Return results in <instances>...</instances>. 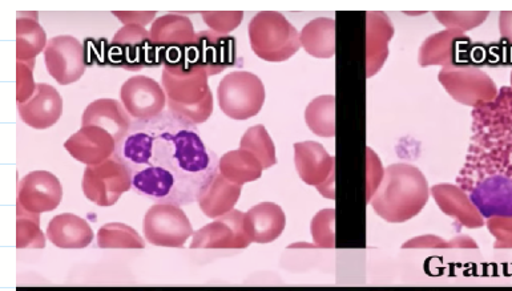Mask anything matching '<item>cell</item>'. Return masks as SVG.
Segmentation results:
<instances>
[{
    "instance_id": "6da1fadb",
    "label": "cell",
    "mask_w": 512,
    "mask_h": 291,
    "mask_svg": "<svg viewBox=\"0 0 512 291\" xmlns=\"http://www.w3.org/2000/svg\"><path fill=\"white\" fill-rule=\"evenodd\" d=\"M115 155L131 172L137 193L177 206L197 201L220 165L195 125L177 120L168 111L152 120H133Z\"/></svg>"
},
{
    "instance_id": "7a4b0ae2",
    "label": "cell",
    "mask_w": 512,
    "mask_h": 291,
    "mask_svg": "<svg viewBox=\"0 0 512 291\" xmlns=\"http://www.w3.org/2000/svg\"><path fill=\"white\" fill-rule=\"evenodd\" d=\"M457 185L487 220L512 217V88L474 108L473 137Z\"/></svg>"
},
{
    "instance_id": "3957f363",
    "label": "cell",
    "mask_w": 512,
    "mask_h": 291,
    "mask_svg": "<svg viewBox=\"0 0 512 291\" xmlns=\"http://www.w3.org/2000/svg\"><path fill=\"white\" fill-rule=\"evenodd\" d=\"M430 189L421 169L406 163L391 164L369 204L382 220L402 224L425 209Z\"/></svg>"
},
{
    "instance_id": "277c9868",
    "label": "cell",
    "mask_w": 512,
    "mask_h": 291,
    "mask_svg": "<svg viewBox=\"0 0 512 291\" xmlns=\"http://www.w3.org/2000/svg\"><path fill=\"white\" fill-rule=\"evenodd\" d=\"M248 34L253 52L265 62H286L302 48L300 32L277 11L258 12Z\"/></svg>"
},
{
    "instance_id": "5b68a950",
    "label": "cell",
    "mask_w": 512,
    "mask_h": 291,
    "mask_svg": "<svg viewBox=\"0 0 512 291\" xmlns=\"http://www.w3.org/2000/svg\"><path fill=\"white\" fill-rule=\"evenodd\" d=\"M265 96L264 83L257 75L247 71L231 72L217 88L221 111L237 121L258 115L265 103Z\"/></svg>"
},
{
    "instance_id": "8992f818",
    "label": "cell",
    "mask_w": 512,
    "mask_h": 291,
    "mask_svg": "<svg viewBox=\"0 0 512 291\" xmlns=\"http://www.w3.org/2000/svg\"><path fill=\"white\" fill-rule=\"evenodd\" d=\"M439 83L457 103L478 108L497 99V84L481 68L455 64L442 68L438 74Z\"/></svg>"
},
{
    "instance_id": "52a82bcc",
    "label": "cell",
    "mask_w": 512,
    "mask_h": 291,
    "mask_svg": "<svg viewBox=\"0 0 512 291\" xmlns=\"http://www.w3.org/2000/svg\"><path fill=\"white\" fill-rule=\"evenodd\" d=\"M131 187V172L116 155L84 171L83 192L88 200L99 206L114 205Z\"/></svg>"
},
{
    "instance_id": "ba28073f",
    "label": "cell",
    "mask_w": 512,
    "mask_h": 291,
    "mask_svg": "<svg viewBox=\"0 0 512 291\" xmlns=\"http://www.w3.org/2000/svg\"><path fill=\"white\" fill-rule=\"evenodd\" d=\"M108 58L112 64L127 71L160 66L151 34L141 26H124L116 32L108 50Z\"/></svg>"
},
{
    "instance_id": "9c48e42d",
    "label": "cell",
    "mask_w": 512,
    "mask_h": 291,
    "mask_svg": "<svg viewBox=\"0 0 512 291\" xmlns=\"http://www.w3.org/2000/svg\"><path fill=\"white\" fill-rule=\"evenodd\" d=\"M294 164L300 179L329 200H334V179H336V161L320 143L304 141L294 144Z\"/></svg>"
},
{
    "instance_id": "30bf717a",
    "label": "cell",
    "mask_w": 512,
    "mask_h": 291,
    "mask_svg": "<svg viewBox=\"0 0 512 291\" xmlns=\"http://www.w3.org/2000/svg\"><path fill=\"white\" fill-rule=\"evenodd\" d=\"M144 234L153 245L181 248L193 236V229L179 206L157 204L145 214Z\"/></svg>"
},
{
    "instance_id": "8fae6325",
    "label": "cell",
    "mask_w": 512,
    "mask_h": 291,
    "mask_svg": "<svg viewBox=\"0 0 512 291\" xmlns=\"http://www.w3.org/2000/svg\"><path fill=\"white\" fill-rule=\"evenodd\" d=\"M86 48L70 35L55 36L48 40L44 50V62L48 74L60 84L79 82L86 72Z\"/></svg>"
},
{
    "instance_id": "7c38bea8",
    "label": "cell",
    "mask_w": 512,
    "mask_h": 291,
    "mask_svg": "<svg viewBox=\"0 0 512 291\" xmlns=\"http://www.w3.org/2000/svg\"><path fill=\"white\" fill-rule=\"evenodd\" d=\"M122 103L129 116L135 120L155 119L167 107V95L163 86L148 76H133L128 79L120 91Z\"/></svg>"
},
{
    "instance_id": "4fadbf2b",
    "label": "cell",
    "mask_w": 512,
    "mask_h": 291,
    "mask_svg": "<svg viewBox=\"0 0 512 291\" xmlns=\"http://www.w3.org/2000/svg\"><path fill=\"white\" fill-rule=\"evenodd\" d=\"M208 74L203 67L164 68L161 84L167 100L181 107H195L212 94L208 84Z\"/></svg>"
},
{
    "instance_id": "5bb4252c",
    "label": "cell",
    "mask_w": 512,
    "mask_h": 291,
    "mask_svg": "<svg viewBox=\"0 0 512 291\" xmlns=\"http://www.w3.org/2000/svg\"><path fill=\"white\" fill-rule=\"evenodd\" d=\"M244 214L232 210L193 234L191 249H245L252 244L244 229Z\"/></svg>"
},
{
    "instance_id": "9a60e30c",
    "label": "cell",
    "mask_w": 512,
    "mask_h": 291,
    "mask_svg": "<svg viewBox=\"0 0 512 291\" xmlns=\"http://www.w3.org/2000/svg\"><path fill=\"white\" fill-rule=\"evenodd\" d=\"M62 196V185L52 173L32 172L19 183L18 206L34 214L51 212L58 208Z\"/></svg>"
},
{
    "instance_id": "2e32d148",
    "label": "cell",
    "mask_w": 512,
    "mask_h": 291,
    "mask_svg": "<svg viewBox=\"0 0 512 291\" xmlns=\"http://www.w3.org/2000/svg\"><path fill=\"white\" fill-rule=\"evenodd\" d=\"M64 147L74 159L88 167H94L115 155L116 141L111 133L94 125H88L72 135Z\"/></svg>"
},
{
    "instance_id": "e0dca14e",
    "label": "cell",
    "mask_w": 512,
    "mask_h": 291,
    "mask_svg": "<svg viewBox=\"0 0 512 291\" xmlns=\"http://www.w3.org/2000/svg\"><path fill=\"white\" fill-rule=\"evenodd\" d=\"M151 39L157 56L168 51L185 50L196 44L197 32L191 19L184 15H164L152 23ZM161 66V64H160Z\"/></svg>"
},
{
    "instance_id": "ac0fdd59",
    "label": "cell",
    "mask_w": 512,
    "mask_h": 291,
    "mask_svg": "<svg viewBox=\"0 0 512 291\" xmlns=\"http://www.w3.org/2000/svg\"><path fill=\"white\" fill-rule=\"evenodd\" d=\"M20 119L34 129H47L58 123L63 113V99L54 87L38 83L35 95L18 104Z\"/></svg>"
},
{
    "instance_id": "d6986e66",
    "label": "cell",
    "mask_w": 512,
    "mask_h": 291,
    "mask_svg": "<svg viewBox=\"0 0 512 291\" xmlns=\"http://www.w3.org/2000/svg\"><path fill=\"white\" fill-rule=\"evenodd\" d=\"M438 208L446 216L454 218L459 225L469 229L482 228L485 218L459 185L437 184L430 189Z\"/></svg>"
},
{
    "instance_id": "ffe728a7",
    "label": "cell",
    "mask_w": 512,
    "mask_h": 291,
    "mask_svg": "<svg viewBox=\"0 0 512 291\" xmlns=\"http://www.w3.org/2000/svg\"><path fill=\"white\" fill-rule=\"evenodd\" d=\"M394 26L385 12H366V76L372 78L389 58V42Z\"/></svg>"
},
{
    "instance_id": "44dd1931",
    "label": "cell",
    "mask_w": 512,
    "mask_h": 291,
    "mask_svg": "<svg viewBox=\"0 0 512 291\" xmlns=\"http://www.w3.org/2000/svg\"><path fill=\"white\" fill-rule=\"evenodd\" d=\"M88 125H94V127L102 128L104 131L111 133L116 145H118L128 136L132 120L122 101L99 99L92 101L84 109L82 127H88Z\"/></svg>"
},
{
    "instance_id": "7402d4cb",
    "label": "cell",
    "mask_w": 512,
    "mask_h": 291,
    "mask_svg": "<svg viewBox=\"0 0 512 291\" xmlns=\"http://www.w3.org/2000/svg\"><path fill=\"white\" fill-rule=\"evenodd\" d=\"M200 67L208 76L221 74L228 67L235 66L237 59L236 39L217 32L200 31L196 38Z\"/></svg>"
},
{
    "instance_id": "603a6c76",
    "label": "cell",
    "mask_w": 512,
    "mask_h": 291,
    "mask_svg": "<svg viewBox=\"0 0 512 291\" xmlns=\"http://www.w3.org/2000/svg\"><path fill=\"white\" fill-rule=\"evenodd\" d=\"M286 217L280 205L261 202L244 214L245 233L251 242L269 244L284 232Z\"/></svg>"
},
{
    "instance_id": "cb8c5ba5",
    "label": "cell",
    "mask_w": 512,
    "mask_h": 291,
    "mask_svg": "<svg viewBox=\"0 0 512 291\" xmlns=\"http://www.w3.org/2000/svg\"><path fill=\"white\" fill-rule=\"evenodd\" d=\"M465 42L469 43V38L457 30H443L429 36L419 48V66L442 68L455 66V58L461 50L462 43Z\"/></svg>"
},
{
    "instance_id": "d4e9b609",
    "label": "cell",
    "mask_w": 512,
    "mask_h": 291,
    "mask_svg": "<svg viewBox=\"0 0 512 291\" xmlns=\"http://www.w3.org/2000/svg\"><path fill=\"white\" fill-rule=\"evenodd\" d=\"M47 34L38 22V12H19L16 20V62L35 67L36 56L46 50Z\"/></svg>"
},
{
    "instance_id": "484cf974",
    "label": "cell",
    "mask_w": 512,
    "mask_h": 291,
    "mask_svg": "<svg viewBox=\"0 0 512 291\" xmlns=\"http://www.w3.org/2000/svg\"><path fill=\"white\" fill-rule=\"evenodd\" d=\"M241 185L233 184L225 179L220 171L209 180L199 194L200 209L208 217L215 218L232 212L233 206L239 201Z\"/></svg>"
},
{
    "instance_id": "4316f807",
    "label": "cell",
    "mask_w": 512,
    "mask_h": 291,
    "mask_svg": "<svg viewBox=\"0 0 512 291\" xmlns=\"http://www.w3.org/2000/svg\"><path fill=\"white\" fill-rule=\"evenodd\" d=\"M47 237L62 249H83L94 240L91 226L75 214H60L48 224Z\"/></svg>"
},
{
    "instance_id": "83f0119b",
    "label": "cell",
    "mask_w": 512,
    "mask_h": 291,
    "mask_svg": "<svg viewBox=\"0 0 512 291\" xmlns=\"http://www.w3.org/2000/svg\"><path fill=\"white\" fill-rule=\"evenodd\" d=\"M301 47L313 58L332 59L336 54V22L332 18H317L300 32Z\"/></svg>"
},
{
    "instance_id": "f1b7e54d",
    "label": "cell",
    "mask_w": 512,
    "mask_h": 291,
    "mask_svg": "<svg viewBox=\"0 0 512 291\" xmlns=\"http://www.w3.org/2000/svg\"><path fill=\"white\" fill-rule=\"evenodd\" d=\"M219 171L231 183L243 185L260 179L264 168L255 155L239 149L221 157Z\"/></svg>"
},
{
    "instance_id": "f546056e",
    "label": "cell",
    "mask_w": 512,
    "mask_h": 291,
    "mask_svg": "<svg viewBox=\"0 0 512 291\" xmlns=\"http://www.w3.org/2000/svg\"><path fill=\"white\" fill-rule=\"evenodd\" d=\"M305 121L310 131L320 137L336 135V97L321 95L305 109Z\"/></svg>"
},
{
    "instance_id": "4dcf8cb0",
    "label": "cell",
    "mask_w": 512,
    "mask_h": 291,
    "mask_svg": "<svg viewBox=\"0 0 512 291\" xmlns=\"http://www.w3.org/2000/svg\"><path fill=\"white\" fill-rule=\"evenodd\" d=\"M240 149L255 155L264 169L273 167L277 163L276 147L264 125L249 128L241 139Z\"/></svg>"
},
{
    "instance_id": "1f68e13d",
    "label": "cell",
    "mask_w": 512,
    "mask_h": 291,
    "mask_svg": "<svg viewBox=\"0 0 512 291\" xmlns=\"http://www.w3.org/2000/svg\"><path fill=\"white\" fill-rule=\"evenodd\" d=\"M98 244L103 249H144L145 246L135 229L118 222L99 230Z\"/></svg>"
},
{
    "instance_id": "d6a6232c",
    "label": "cell",
    "mask_w": 512,
    "mask_h": 291,
    "mask_svg": "<svg viewBox=\"0 0 512 291\" xmlns=\"http://www.w3.org/2000/svg\"><path fill=\"white\" fill-rule=\"evenodd\" d=\"M489 11H435V19L446 27V30H457L465 34L485 23Z\"/></svg>"
},
{
    "instance_id": "836d02e7",
    "label": "cell",
    "mask_w": 512,
    "mask_h": 291,
    "mask_svg": "<svg viewBox=\"0 0 512 291\" xmlns=\"http://www.w3.org/2000/svg\"><path fill=\"white\" fill-rule=\"evenodd\" d=\"M336 210L324 209L320 210L313 217L312 224H310V232L314 246L321 249H334L336 248Z\"/></svg>"
},
{
    "instance_id": "e575fe53",
    "label": "cell",
    "mask_w": 512,
    "mask_h": 291,
    "mask_svg": "<svg viewBox=\"0 0 512 291\" xmlns=\"http://www.w3.org/2000/svg\"><path fill=\"white\" fill-rule=\"evenodd\" d=\"M46 238L39 228V214L18 206V248H43Z\"/></svg>"
},
{
    "instance_id": "d590c367",
    "label": "cell",
    "mask_w": 512,
    "mask_h": 291,
    "mask_svg": "<svg viewBox=\"0 0 512 291\" xmlns=\"http://www.w3.org/2000/svg\"><path fill=\"white\" fill-rule=\"evenodd\" d=\"M402 249H478V245L470 237H457L446 241L445 238L434 236V234H426V236L410 238L402 245Z\"/></svg>"
},
{
    "instance_id": "8d00e7d4",
    "label": "cell",
    "mask_w": 512,
    "mask_h": 291,
    "mask_svg": "<svg viewBox=\"0 0 512 291\" xmlns=\"http://www.w3.org/2000/svg\"><path fill=\"white\" fill-rule=\"evenodd\" d=\"M168 112L177 120L183 121L185 124L197 125L205 123L211 117L213 112V94H209L203 103L195 105V107H181L167 100Z\"/></svg>"
},
{
    "instance_id": "74e56055",
    "label": "cell",
    "mask_w": 512,
    "mask_h": 291,
    "mask_svg": "<svg viewBox=\"0 0 512 291\" xmlns=\"http://www.w3.org/2000/svg\"><path fill=\"white\" fill-rule=\"evenodd\" d=\"M203 20L209 30L220 35H228L235 31L244 19L243 11H204L201 12Z\"/></svg>"
},
{
    "instance_id": "f35d334b",
    "label": "cell",
    "mask_w": 512,
    "mask_h": 291,
    "mask_svg": "<svg viewBox=\"0 0 512 291\" xmlns=\"http://www.w3.org/2000/svg\"><path fill=\"white\" fill-rule=\"evenodd\" d=\"M385 177V168L372 148H366V201H372Z\"/></svg>"
},
{
    "instance_id": "ab89813d",
    "label": "cell",
    "mask_w": 512,
    "mask_h": 291,
    "mask_svg": "<svg viewBox=\"0 0 512 291\" xmlns=\"http://www.w3.org/2000/svg\"><path fill=\"white\" fill-rule=\"evenodd\" d=\"M38 84L34 80V67L16 62V103L23 104L35 95Z\"/></svg>"
},
{
    "instance_id": "60d3db41",
    "label": "cell",
    "mask_w": 512,
    "mask_h": 291,
    "mask_svg": "<svg viewBox=\"0 0 512 291\" xmlns=\"http://www.w3.org/2000/svg\"><path fill=\"white\" fill-rule=\"evenodd\" d=\"M487 228L495 237V248L512 249V217L493 218L487 221Z\"/></svg>"
},
{
    "instance_id": "b9f144b4",
    "label": "cell",
    "mask_w": 512,
    "mask_h": 291,
    "mask_svg": "<svg viewBox=\"0 0 512 291\" xmlns=\"http://www.w3.org/2000/svg\"><path fill=\"white\" fill-rule=\"evenodd\" d=\"M124 24V26L145 27L152 20L155 22V11H114L112 12Z\"/></svg>"
},
{
    "instance_id": "7bdbcfd3",
    "label": "cell",
    "mask_w": 512,
    "mask_h": 291,
    "mask_svg": "<svg viewBox=\"0 0 512 291\" xmlns=\"http://www.w3.org/2000/svg\"><path fill=\"white\" fill-rule=\"evenodd\" d=\"M499 31L506 42L512 43V11H503L499 16Z\"/></svg>"
},
{
    "instance_id": "ee69618b",
    "label": "cell",
    "mask_w": 512,
    "mask_h": 291,
    "mask_svg": "<svg viewBox=\"0 0 512 291\" xmlns=\"http://www.w3.org/2000/svg\"><path fill=\"white\" fill-rule=\"evenodd\" d=\"M510 80H511V88H512V72H511V79Z\"/></svg>"
}]
</instances>
